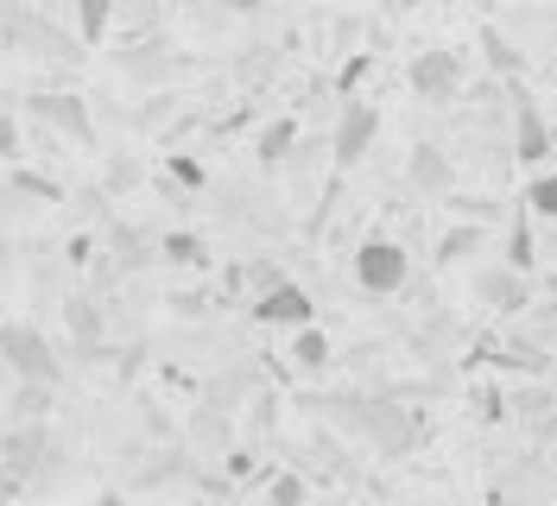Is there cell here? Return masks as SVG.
I'll use <instances>...</instances> for the list:
<instances>
[{
  "label": "cell",
  "instance_id": "obj_28",
  "mask_svg": "<svg viewBox=\"0 0 557 506\" xmlns=\"http://www.w3.org/2000/svg\"><path fill=\"white\" fill-rule=\"evenodd\" d=\"M513 405H520V418H532V424H539V418H552V411H557V399L545 393V386H525V393H520Z\"/></svg>",
  "mask_w": 557,
  "mask_h": 506
},
{
  "label": "cell",
  "instance_id": "obj_27",
  "mask_svg": "<svg viewBox=\"0 0 557 506\" xmlns=\"http://www.w3.org/2000/svg\"><path fill=\"white\" fill-rule=\"evenodd\" d=\"M165 177H172V190H203V165L190 152H172L165 159Z\"/></svg>",
  "mask_w": 557,
  "mask_h": 506
},
{
  "label": "cell",
  "instance_id": "obj_13",
  "mask_svg": "<svg viewBox=\"0 0 557 506\" xmlns=\"http://www.w3.org/2000/svg\"><path fill=\"white\" fill-rule=\"evenodd\" d=\"M146 260H152V240L139 235V229H127V222H114L108 229V267L102 272H134Z\"/></svg>",
  "mask_w": 557,
  "mask_h": 506
},
{
  "label": "cell",
  "instance_id": "obj_6",
  "mask_svg": "<svg viewBox=\"0 0 557 506\" xmlns=\"http://www.w3.org/2000/svg\"><path fill=\"white\" fill-rule=\"evenodd\" d=\"M406 83L424 101H456L462 96V58L444 51V45H431V51H418L412 64H406Z\"/></svg>",
  "mask_w": 557,
  "mask_h": 506
},
{
  "label": "cell",
  "instance_id": "obj_35",
  "mask_svg": "<svg viewBox=\"0 0 557 506\" xmlns=\"http://www.w3.org/2000/svg\"><path fill=\"white\" fill-rule=\"evenodd\" d=\"M552 380H557V361H552Z\"/></svg>",
  "mask_w": 557,
  "mask_h": 506
},
{
  "label": "cell",
  "instance_id": "obj_10",
  "mask_svg": "<svg viewBox=\"0 0 557 506\" xmlns=\"http://www.w3.org/2000/svg\"><path fill=\"white\" fill-rule=\"evenodd\" d=\"M525 279H532V272L507 267V260H487V267L475 272V298H482L494 317H513V310H525V298H532Z\"/></svg>",
  "mask_w": 557,
  "mask_h": 506
},
{
  "label": "cell",
  "instance_id": "obj_8",
  "mask_svg": "<svg viewBox=\"0 0 557 506\" xmlns=\"http://www.w3.org/2000/svg\"><path fill=\"white\" fill-rule=\"evenodd\" d=\"M33 121L58 127L70 146H96V114H89V101H83V96H64V89H51V96H33Z\"/></svg>",
  "mask_w": 557,
  "mask_h": 506
},
{
  "label": "cell",
  "instance_id": "obj_31",
  "mask_svg": "<svg viewBox=\"0 0 557 506\" xmlns=\"http://www.w3.org/2000/svg\"><path fill=\"white\" fill-rule=\"evenodd\" d=\"M20 488H26V481H20V474H13L7 462H0V506H7V501H20Z\"/></svg>",
  "mask_w": 557,
  "mask_h": 506
},
{
  "label": "cell",
  "instance_id": "obj_29",
  "mask_svg": "<svg viewBox=\"0 0 557 506\" xmlns=\"http://www.w3.org/2000/svg\"><path fill=\"white\" fill-rule=\"evenodd\" d=\"M13 159H20V121L0 114V165H13Z\"/></svg>",
  "mask_w": 557,
  "mask_h": 506
},
{
  "label": "cell",
  "instance_id": "obj_3",
  "mask_svg": "<svg viewBox=\"0 0 557 506\" xmlns=\"http://www.w3.org/2000/svg\"><path fill=\"white\" fill-rule=\"evenodd\" d=\"M500 89L513 101V159H520V165H545L557 152V134H552V121H545V108L525 96L520 76H500Z\"/></svg>",
  "mask_w": 557,
  "mask_h": 506
},
{
  "label": "cell",
  "instance_id": "obj_17",
  "mask_svg": "<svg viewBox=\"0 0 557 506\" xmlns=\"http://www.w3.org/2000/svg\"><path fill=\"white\" fill-rule=\"evenodd\" d=\"M51 405H58V386L51 380H20V393L7 399L13 418H51Z\"/></svg>",
  "mask_w": 557,
  "mask_h": 506
},
{
  "label": "cell",
  "instance_id": "obj_34",
  "mask_svg": "<svg viewBox=\"0 0 557 506\" xmlns=\"http://www.w3.org/2000/svg\"><path fill=\"white\" fill-rule=\"evenodd\" d=\"M393 7H399V13H412V7H418V0H393Z\"/></svg>",
  "mask_w": 557,
  "mask_h": 506
},
{
  "label": "cell",
  "instance_id": "obj_11",
  "mask_svg": "<svg viewBox=\"0 0 557 506\" xmlns=\"http://www.w3.org/2000/svg\"><path fill=\"white\" fill-rule=\"evenodd\" d=\"M406 177H412V190H424V197H444L450 190V177H456V165H450V152L444 146H412V159H406Z\"/></svg>",
  "mask_w": 557,
  "mask_h": 506
},
{
  "label": "cell",
  "instance_id": "obj_21",
  "mask_svg": "<svg viewBox=\"0 0 557 506\" xmlns=\"http://www.w3.org/2000/svg\"><path fill=\"white\" fill-rule=\"evenodd\" d=\"M228 279H235L242 292H253V298H267L273 285H285V267H278V260H260V254H253V260H242V267L228 272Z\"/></svg>",
  "mask_w": 557,
  "mask_h": 506
},
{
  "label": "cell",
  "instance_id": "obj_7",
  "mask_svg": "<svg viewBox=\"0 0 557 506\" xmlns=\"http://www.w3.org/2000/svg\"><path fill=\"white\" fill-rule=\"evenodd\" d=\"M45 456H51V424H45V418H13V424L0 431V462L20 474V481H33Z\"/></svg>",
  "mask_w": 557,
  "mask_h": 506
},
{
  "label": "cell",
  "instance_id": "obj_4",
  "mask_svg": "<svg viewBox=\"0 0 557 506\" xmlns=\"http://www.w3.org/2000/svg\"><path fill=\"white\" fill-rule=\"evenodd\" d=\"M355 279H361V292H374V298H393V292H406V279H412V260H406V247L386 235H368L355 247Z\"/></svg>",
  "mask_w": 557,
  "mask_h": 506
},
{
  "label": "cell",
  "instance_id": "obj_20",
  "mask_svg": "<svg viewBox=\"0 0 557 506\" xmlns=\"http://www.w3.org/2000/svg\"><path fill=\"white\" fill-rule=\"evenodd\" d=\"M507 267H520V272H539V247H532V209H520L513 215V229H507V254H500Z\"/></svg>",
  "mask_w": 557,
  "mask_h": 506
},
{
  "label": "cell",
  "instance_id": "obj_26",
  "mask_svg": "<svg viewBox=\"0 0 557 506\" xmlns=\"http://www.w3.org/2000/svg\"><path fill=\"white\" fill-rule=\"evenodd\" d=\"M482 51H487V64L500 70V76H520V58H513V45L494 33V26H482Z\"/></svg>",
  "mask_w": 557,
  "mask_h": 506
},
{
  "label": "cell",
  "instance_id": "obj_5",
  "mask_svg": "<svg viewBox=\"0 0 557 506\" xmlns=\"http://www.w3.org/2000/svg\"><path fill=\"white\" fill-rule=\"evenodd\" d=\"M374 139H381V108L348 96L343 121H336V134H330V159H336V165H361V159L374 152Z\"/></svg>",
  "mask_w": 557,
  "mask_h": 506
},
{
  "label": "cell",
  "instance_id": "obj_23",
  "mask_svg": "<svg viewBox=\"0 0 557 506\" xmlns=\"http://www.w3.org/2000/svg\"><path fill=\"white\" fill-rule=\"evenodd\" d=\"M525 209H532L539 222H557V171H532V184H525Z\"/></svg>",
  "mask_w": 557,
  "mask_h": 506
},
{
  "label": "cell",
  "instance_id": "obj_30",
  "mask_svg": "<svg viewBox=\"0 0 557 506\" xmlns=\"http://www.w3.org/2000/svg\"><path fill=\"white\" fill-rule=\"evenodd\" d=\"M368 70H374V51H355V58H348V70H343V101L355 96V83H361Z\"/></svg>",
  "mask_w": 557,
  "mask_h": 506
},
{
  "label": "cell",
  "instance_id": "obj_22",
  "mask_svg": "<svg viewBox=\"0 0 557 506\" xmlns=\"http://www.w3.org/2000/svg\"><path fill=\"white\" fill-rule=\"evenodd\" d=\"M260 494H267L273 506H305V501H311V481H305V474H292V469H278V474L260 481Z\"/></svg>",
  "mask_w": 557,
  "mask_h": 506
},
{
  "label": "cell",
  "instance_id": "obj_25",
  "mask_svg": "<svg viewBox=\"0 0 557 506\" xmlns=\"http://www.w3.org/2000/svg\"><path fill=\"white\" fill-rule=\"evenodd\" d=\"M159 260H172V267H197V260H203V240L197 235H165L159 240Z\"/></svg>",
  "mask_w": 557,
  "mask_h": 506
},
{
  "label": "cell",
  "instance_id": "obj_15",
  "mask_svg": "<svg viewBox=\"0 0 557 506\" xmlns=\"http://www.w3.org/2000/svg\"><path fill=\"white\" fill-rule=\"evenodd\" d=\"M292 152H298V121H292V114L267 121V127H260V139H253V159H260V165L273 171V165H285Z\"/></svg>",
  "mask_w": 557,
  "mask_h": 506
},
{
  "label": "cell",
  "instance_id": "obj_9",
  "mask_svg": "<svg viewBox=\"0 0 557 506\" xmlns=\"http://www.w3.org/2000/svg\"><path fill=\"white\" fill-rule=\"evenodd\" d=\"M247 310H253V323H267V330H285V336H292V330H305V323L317 317L311 292H305L298 279H285V285H273L267 298H253Z\"/></svg>",
  "mask_w": 557,
  "mask_h": 506
},
{
  "label": "cell",
  "instance_id": "obj_32",
  "mask_svg": "<svg viewBox=\"0 0 557 506\" xmlns=\"http://www.w3.org/2000/svg\"><path fill=\"white\" fill-rule=\"evenodd\" d=\"M222 13H260V0H215Z\"/></svg>",
  "mask_w": 557,
  "mask_h": 506
},
{
  "label": "cell",
  "instance_id": "obj_14",
  "mask_svg": "<svg viewBox=\"0 0 557 506\" xmlns=\"http://www.w3.org/2000/svg\"><path fill=\"white\" fill-rule=\"evenodd\" d=\"M64 317H70V336H76V348H83V355H108V342H102V304H96V298H70Z\"/></svg>",
  "mask_w": 557,
  "mask_h": 506
},
{
  "label": "cell",
  "instance_id": "obj_1",
  "mask_svg": "<svg viewBox=\"0 0 557 506\" xmlns=\"http://www.w3.org/2000/svg\"><path fill=\"white\" fill-rule=\"evenodd\" d=\"M355 437L374 443V456H412L418 443H424V411H418V405H399L393 393H386V399H368Z\"/></svg>",
  "mask_w": 557,
  "mask_h": 506
},
{
  "label": "cell",
  "instance_id": "obj_19",
  "mask_svg": "<svg viewBox=\"0 0 557 506\" xmlns=\"http://www.w3.org/2000/svg\"><path fill=\"white\" fill-rule=\"evenodd\" d=\"M114 13H121V0H76V33H83V45H102L108 26H114Z\"/></svg>",
  "mask_w": 557,
  "mask_h": 506
},
{
  "label": "cell",
  "instance_id": "obj_18",
  "mask_svg": "<svg viewBox=\"0 0 557 506\" xmlns=\"http://www.w3.org/2000/svg\"><path fill=\"white\" fill-rule=\"evenodd\" d=\"M139 184H146V165H139L134 152H108V165H102L108 197H127V190H139Z\"/></svg>",
  "mask_w": 557,
  "mask_h": 506
},
{
  "label": "cell",
  "instance_id": "obj_16",
  "mask_svg": "<svg viewBox=\"0 0 557 506\" xmlns=\"http://www.w3.org/2000/svg\"><path fill=\"white\" fill-rule=\"evenodd\" d=\"M330 361H336V348H330V336H323L317 323L292 330V368H298V373H323Z\"/></svg>",
  "mask_w": 557,
  "mask_h": 506
},
{
  "label": "cell",
  "instance_id": "obj_33",
  "mask_svg": "<svg viewBox=\"0 0 557 506\" xmlns=\"http://www.w3.org/2000/svg\"><path fill=\"white\" fill-rule=\"evenodd\" d=\"M545 285H552V298H557V267H552V272H545Z\"/></svg>",
  "mask_w": 557,
  "mask_h": 506
},
{
  "label": "cell",
  "instance_id": "obj_24",
  "mask_svg": "<svg viewBox=\"0 0 557 506\" xmlns=\"http://www.w3.org/2000/svg\"><path fill=\"white\" fill-rule=\"evenodd\" d=\"M13 197H38V202H64V184L58 177H45V171H13V184H7Z\"/></svg>",
  "mask_w": 557,
  "mask_h": 506
},
{
  "label": "cell",
  "instance_id": "obj_12",
  "mask_svg": "<svg viewBox=\"0 0 557 506\" xmlns=\"http://www.w3.org/2000/svg\"><path fill=\"white\" fill-rule=\"evenodd\" d=\"M482 247H487V222L469 215V222H456V229L437 235V267H462V260H475Z\"/></svg>",
  "mask_w": 557,
  "mask_h": 506
},
{
  "label": "cell",
  "instance_id": "obj_2",
  "mask_svg": "<svg viewBox=\"0 0 557 506\" xmlns=\"http://www.w3.org/2000/svg\"><path fill=\"white\" fill-rule=\"evenodd\" d=\"M0 361L20 373V380H64V361L51 355V342H45V330L38 323H26V317H13V323H0Z\"/></svg>",
  "mask_w": 557,
  "mask_h": 506
}]
</instances>
